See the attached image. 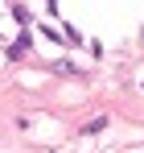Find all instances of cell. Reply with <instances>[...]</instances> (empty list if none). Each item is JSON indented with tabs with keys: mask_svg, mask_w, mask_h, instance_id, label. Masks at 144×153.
Returning a JSON list of instances; mask_svg holds the SVG:
<instances>
[{
	"mask_svg": "<svg viewBox=\"0 0 144 153\" xmlns=\"http://www.w3.org/2000/svg\"><path fill=\"white\" fill-rule=\"evenodd\" d=\"M99 128H107V116H95V120H87L82 132H99Z\"/></svg>",
	"mask_w": 144,
	"mask_h": 153,
	"instance_id": "6da1fadb",
	"label": "cell"
}]
</instances>
